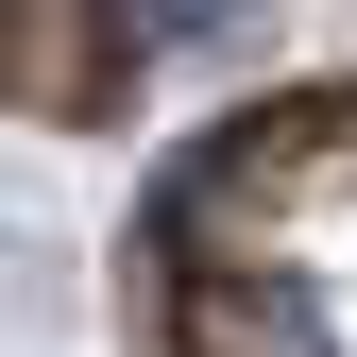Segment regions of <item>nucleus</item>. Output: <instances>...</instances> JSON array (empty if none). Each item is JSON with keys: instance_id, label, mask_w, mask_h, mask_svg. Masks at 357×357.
<instances>
[{"instance_id": "nucleus-1", "label": "nucleus", "mask_w": 357, "mask_h": 357, "mask_svg": "<svg viewBox=\"0 0 357 357\" xmlns=\"http://www.w3.org/2000/svg\"><path fill=\"white\" fill-rule=\"evenodd\" d=\"M170 357H357V102H255L153 188Z\"/></svg>"}]
</instances>
